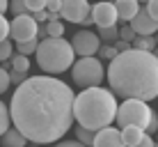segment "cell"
<instances>
[{
    "instance_id": "obj_12",
    "label": "cell",
    "mask_w": 158,
    "mask_h": 147,
    "mask_svg": "<svg viewBox=\"0 0 158 147\" xmlns=\"http://www.w3.org/2000/svg\"><path fill=\"white\" fill-rule=\"evenodd\" d=\"M89 147H124V143H122V136H119L117 129L103 127L99 131H94V140H92Z\"/></svg>"
},
{
    "instance_id": "obj_36",
    "label": "cell",
    "mask_w": 158,
    "mask_h": 147,
    "mask_svg": "<svg viewBox=\"0 0 158 147\" xmlns=\"http://www.w3.org/2000/svg\"><path fill=\"white\" fill-rule=\"evenodd\" d=\"M55 147H85V145L78 143V140H62V143H57Z\"/></svg>"
},
{
    "instance_id": "obj_22",
    "label": "cell",
    "mask_w": 158,
    "mask_h": 147,
    "mask_svg": "<svg viewBox=\"0 0 158 147\" xmlns=\"http://www.w3.org/2000/svg\"><path fill=\"white\" fill-rule=\"evenodd\" d=\"M76 136H78V143H83L85 147L92 145V140H94V131H89V129H76Z\"/></svg>"
},
{
    "instance_id": "obj_19",
    "label": "cell",
    "mask_w": 158,
    "mask_h": 147,
    "mask_svg": "<svg viewBox=\"0 0 158 147\" xmlns=\"http://www.w3.org/2000/svg\"><path fill=\"white\" fill-rule=\"evenodd\" d=\"M9 60H12V69H14V71H23V74H28V69H30V60L25 58V55H12Z\"/></svg>"
},
{
    "instance_id": "obj_9",
    "label": "cell",
    "mask_w": 158,
    "mask_h": 147,
    "mask_svg": "<svg viewBox=\"0 0 158 147\" xmlns=\"http://www.w3.org/2000/svg\"><path fill=\"white\" fill-rule=\"evenodd\" d=\"M89 7H92L89 0H62L60 14L71 23H83V19L89 16Z\"/></svg>"
},
{
    "instance_id": "obj_35",
    "label": "cell",
    "mask_w": 158,
    "mask_h": 147,
    "mask_svg": "<svg viewBox=\"0 0 158 147\" xmlns=\"http://www.w3.org/2000/svg\"><path fill=\"white\" fill-rule=\"evenodd\" d=\"M60 5H62V0H48L46 2V12H57L60 14Z\"/></svg>"
},
{
    "instance_id": "obj_23",
    "label": "cell",
    "mask_w": 158,
    "mask_h": 147,
    "mask_svg": "<svg viewBox=\"0 0 158 147\" xmlns=\"http://www.w3.org/2000/svg\"><path fill=\"white\" fill-rule=\"evenodd\" d=\"M12 51H14V46H12V41H9V39L0 41V62H5V60L12 58Z\"/></svg>"
},
{
    "instance_id": "obj_4",
    "label": "cell",
    "mask_w": 158,
    "mask_h": 147,
    "mask_svg": "<svg viewBox=\"0 0 158 147\" xmlns=\"http://www.w3.org/2000/svg\"><path fill=\"white\" fill-rule=\"evenodd\" d=\"M37 64L46 74H62L73 64V48L64 37H44L37 44Z\"/></svg>"
},
{
    "instance_id": "obj_7",
    "label": "cell",
    "mask_w": 158,
    "mask_h": 147,
    "mask_svg": "<svg viewBox=\"0 0 158 147\" xmlns=\"http://www.w3.org/2000/svg\"><path fill=\"white\" fill-rule=\"evenodd\" d=\"M37 23L30 14H21V16H14V21L9 23V37L19 41H28V39H37Z\"/></svg>"
},
{
    "instance_id": "obj_33",
    "label": "cell",
    "mask_w": 158,
    "mask_h": 147,
    "mask_svg": "<svg viewBox=\"0 0 158 147\" xmlns=\"http://www.w3.org/2000/svg\"><path fill=\"white\" fill-rule=\"evenodd\" d=\"M156 129H158V117H156V113H151L149 124H147V131H144V133H154Z\"/></svg>"
},
{
    "instance_id": "obj_15",
    "label": "cell",
    "mask_w": 158,
    "mask_h": 147,
    "mask_svg": "<svg viewBox=\"0 0 158 147\" xmlns=\"http://www.w3.org/2000/svg\"><path fill=\"white\" fill-rule=\"evenodd\" d=\"M0 138H2V147H25V138L19 129H7Z\"/></svg>"
},
{
    "instance_id": "obj_31",
    "label": "cell",
    "mask_w": 158,
    "mask_h": 147,
    "mask_svg": "<svg viewBox=\"0 0 158 147\" xmlns=\"http://www.w3.org/2000/svg\"><path fill=\"white\" fill-rule=\"evenodd\" d=\"M25 78H28V76H25L23 71H14V69L9 71V83H16V85H21Z\"/></svg>"
},
{
    "instance_id": "obj_11",
    "label": "cell",
    "mask_w": 158,
    "mask_h": 147,
    "mask_svg": "<svg viewBox=\"0 0 158 147\" xmlns=\"http://www.w3.org/2000/svg\"><path fill=\"white\" fill-rule=\"evenodd\" d=\"M131 30L135 32V35H156L158 30V19H151L149 14H147V9L140 7L138 12H135V16L128 21Z\"/></svg>"
},
{
    "instance_id": "obj_16",
    "label": "cell",
    "mask_w": 158,
    "mask_h": 147,
    "mask_svg": "<svg viewBox=\"0 0 158 147\" xmlns=\"http://www.w3.org/2000/svg\"><path fill=\"white\" fill-rule=\"evenodd\" d=\"M131 44H135L133 48H138V51H149V53H154V48H156V37H151V35H135V39L131 41Z\"/></svg>"
},
{
    "instance_id": "obj_3",
    "label": "cell",
    "mask_w": 158,
    "mask_h": 147,
    "mask_svg": "<svg viewBox=\"0 0 158 147\" xmlns=\"http://www.w3.org/2000/svg\"><path fill=\"white\" fill-rule=\"evenodd\" d=\"M117 113V97L110 90L101 88H85L78 97H73V119L89 131H99L115 122Z\"/></svg>"
},
{
    "instance_id": "obj_27",
    "label": "cell",
    "mask_w": 158,
    "mask_h": 147,
    "mask_svg": "<svg viewBox=\"0 0 158 147\" xmlns=\"http://www.w3.org/2000/svg\"><path fill=\"white\" fill-rule=\"evenodd\" d=\"M7 37H9V21L5 14H0V41L7 39Z\"/></svg>"
},
{
    "instance_id": "obj_5",
    "label": "cell",
    "mask_w": 158,
    "mask_h": 147,
    "mask_svg": "<svg viewBox=\"0 0 158 147\" xmlns=\"http://www.w3.org/2000/svg\"><path fill=\"white\" fill-rule=\"evenodd\" d=\"M151 108L147 106V101L140 99H124L122 106H117L115 119L119 127H140L142 131H147V124L151 117Z\"/></svg>"
},
{
    "instance_id": "obj_41",
    "label": "cell",
    "mask_w": 158,
    "mask_h": 147,
    "mask_svg": "<svg viewBox=\"0 0 158 147\" xmlns=\"http://www.w3.org/2000/svg\"><path fill=\"white\" fill-rule=\"evenodd\" d=\"M138 2H140V0H138Z\"/></svg>"
},
{
    "instance_id": "obj_14",
    "label": "cell",
    "mask_w": 158,
    "mask_h": 147,
    "mask_svg": "<svg viewBox=\"0 0 158 147\" xmlns=\"http://www.w3.org/2000/svg\"><path fill=\"white\" fill-rule=\"evenodd\" d=\"M119 136H122V143H124V147H135V145L140 143V138L144 136V131H142L140 127H122Z\"/></svg>"
},
{
    "instance_id": "obj_28",
    "label": "cell",
    "mask_w": 158,
    "mask_h": 147,
    "mask_svg": "<svg viewBox=\"0 0 158 147\" xmlns=\"http://www.w3.org/2000/svg\"><path fill=\"white\" fill-rule=\"evenodd\" d=\"M96 53H99V55H101L103 60H112V58L117 55L115 46H99V51H96Z\"/></svg>"
},
{
    "instance_id": "obj_37",
    "label": "cell",
    "mask_w": 158,
    "mask_h": 147,
    "mask_svg": "<svg viewBox=\"0 0 158 147\" xmlns=\"http://www.w3.org/2000/svg\"><path fill=\"white\" fill-rule=\"evenodd\" d=\"M115 51H117V53H124V51H128V44H126V41H122V39H119L117 44H115Z\"/></svg>"
},
{
    "instance_id": "obj_20",
    "label": "cell",
    "mask_w": 158,
    "mask_h": 147,
    "mask_svg": "<svg viewBox=\"0 0 158 147\" xmlns=\"http://www.w3.org/2000/svg\"><path fill=\"white\" fill-rule=\"evenodd\" d=\"M117 37H119L117 25H110V28H99V39H103V41H117Z\"/></svg>"
},
{
    "instance_id": "obj_26",
    "label": "cell",
    "mask_w": 158,
    "mask_h": 147,
    "mask_svg": "<svg viewBox=\"0 0 158 147\" xmlns=\"http://www.w3.org/2000/svg\"><path fill=\"white\" fill-rule=\"evenodd\" d=\"M23 2H25V9H28V12H39V9H46L48 0H23Z\"/></svg>"
},
{
    "instance_id": "obj_8",
    "label": "cell",
    "mask_w": 158,
    "mask_h": 147,
    "mask_svg": "<svg viewBox=\"0 0 158 147\" xmlns=\"http://www.w3.org/2000/svg\"><path fill=\"white\" fill-rule=\"evenodd\" d=\"M73 48V53H78V55H83V58H89V55H94L96 51H99V46H101V39H99V35H94L92 30H80V32H76L73 35V39L69 41Z\"/></svg>"
},
{
    "instance_id": "obj_29",
    "label": "cell",
    "mask_w": 158,
    "mask_h": 147,
    "mask_svg": "<svg viewBox=\"0 0 158 147\" xmlns=\"http://www.w3.org/2000/svg\"><path fill=\"white\" fill-rule=\"evenodd\" d=\"M7 88H9V74H7V69L0 67V94L7 92Z\"/></svg>"
},
{
    "instance_id": "obj_39",
    "label": "cell",
    "mask_w": 158,
    "mask_h": 147,
    "mask_svg": "<svg viewBox=\"0 0 158 147\" xmlns=\"http://www.w3.org/2000/svg\"><path fill=\"white\" fill-rule=\"evenodd\" d=\"M83 25H85V28H89V25H94V21H92V16H87V19H83Z\"/></svg>"
},
{
    "instance_id": "obj_32",
    "label": "cell",
    "mask_w": 158,
    "mask_h": 147,
    "mask_svg": "<svg viewBox=\"0 0 158 147\" xmlns=\"http://www.w3.org/2000/svg\"><path fill=\"white\" fill-rule=\"evenodd\" d=\"M135 147H156V143H154V138H151L149 133H144L142 138H140V143L135 145Z\"/></svg>"
},
{
    "instance_id": "obj_18",
    "label": "cell",
    "mask_w": 158,
    "mask_h": 147,
    "mask_svg": "<svg viewBox=\"0 0 158 147\" xmlns=\"http://www.w3.org/2000/svg\"><path fill=\"white\" fill-rule=\"evenodd\" d=\"M44 30H46V37H62L64 35V23L62 21H48L44 25Z\"/></svg>"
},
{
    "instance_id": "obj_10",
    "label": "cell",
    "mask_w": 158,
    "mask_h": 147,
    "mask_svg": "<svg viewBox=\"0 0 158 147\" xmlns=\"http://www.w3.org/2000/svg\"><path fill=\"white\" fill-rule=\"evenodd\" d=\"M89 16L99 28H110V25H117V12H115V5L112 2H96L94 7H89Z\"/></svg>"
},
{
    "instance_id": "obj_21",
    "label": "cell",
    "mask_w": 158,
    "mask_h": 147,
    "mask_svg": "<svg viewBox=\"0 0 158 147\" xmlns=\"http://www.w3.org/2000/svg\"><path fill=\"white\" fill-rule=\"evenodd\" d=\"M9 124H12V119H9V110H7V106L0 101V136L9 129Z\"/></svg>"
},
{
    "instance_id": "obj_30",
    "label": "cell",
    "mask_w": 158,
    "mask_h": 147,
    "mask_svg": "<svg viewBox=\"0 0 158 147\" xmlns=\"http://www.w3.org/2000/svg\"><path fill=\"white\" fill-rule=\"evenodd\" d=\"M147 14L151 16V19H158V0H147Z\"/></svg>"
},
{
    "instance_id": "obj_6",
    "label": "cell",
    "mask_w": 158,
    "mask_h": 147,
    "mask_svg": "<svg viewBox=\"0 0 158 147\" xmlns=\"http://www.w3.org/2000/svg\"><path fill=\"white\" fill-rule=\"evenodd\" d=\"M71 78L76 85L80 88H96L101 85V80L106 78V71H103V64L101 60H96L94 55L89 58H80L78 62L71 64Z\"/></svg>"
},
{
    "instance_id": "obj_38",
    "label": "cell",
    "mask_w": 158,
    "mask_h": 147,
    "mask_svg": "<svg viewBox=\"0 0 158 147\" xmlns=\"http://www.w3.org/2000/svg\"><path fill=\"white\" fill-rule=\"evenodd\" d=\"M7 7H9V0H0V14L7 12Z\"/></svg>"
},
{
    "instance_id": "obj_1",
    "label": "cell",
    "mask_w": 158,
    "mask_h": 147,
    "mask_svg": "<svg viewBox=\"0 0 158 147\" xmlns=\"http://www.w3.org/2000/svg\"><path fill=\"white\" fill-rule=\"evenodd\" d=\"M73 90L55 76H30L9 103V119L35 145L57 143L73 127Z\"/></svg>"
},
{
    "instance_id": "obj_34",
    "label": "cell",
    "mask_w": 158,
    "mask_h": 147,
    "mask_svg": "<svg viewBox=\"0 0 158 147\" xmlns=\"http://www.w3.org/2000/svg\"><path fill=\"white\" fill-rule=\"evenodd\" d=\"M30 16L37 21V23H44V21H48V12H46V9H39V12H32Z\"/></svg>"
},
{
    "instance_id": "obj_17",
    "label": "cell",
    "mask_w": 158,
    "mask_h": 147,
    "mask_svg": "<svg viewBox=\"0 0 158 147\" xmlns=\"http://www.w3.org/2000/svg\"><path fill=\"white\" fill-rule=\"evenodd\" d=\"M37 44H39V41L37 39H28V41H19V44H16V51H19V55H35V51H37Z\"/></svg>"
},
{
    "instance_id": "obj_2",
    "label": "cell",
    "mask_w": 158,
    "mask_h": 147,
    "mask_svg": "<svg viewBox=\"0 0 158 147\" xmlns=\"http://www.w3.org/2000/svg\"><path fill=\"white\" fill-rule=\"evenodd\" d=\"M110 92L122 99L151 101L158 97V58L149 51L128 48L117 53L108 67Z\"/></svg>"
},
{
    "instance_id": "obj_25",
    "label": "cell",
    "mask_w": 158,
    "mask_h": 147,
    "mask_svg": "<svg viewBox=\"0 0 158 147\" xmlns=\"http://www.w3.org/2000/svg\"><path fill=\"white\" fill-rule=\"evenodd\" d=\"M119 39H122V41H126V44H131V41L135 39V32L131 30V25H128V23L119 28Z\"/></svg>"
},
{
    "instance_id": "obj_13",
    "label": "cell",
    "mask_w": 158,
    "mask_h": 147,
    "mask_svg": "<svg viewBox=\"0 0 158 147\" xmlns=\"http://www.w3.org/2000/svg\"><path fill=\"white\" fill-rule=\"evenodd\" d=\"M115 5V12H117V19H122L124 23H128L131 19L135 16V12L140 9V2L138 0H117Z\"/></svg>"
},
{
    "instance_id": "obj_24",
    "label": "cell",
    "mask_w": 158,
    "mask_h": 147,
    "mask_svg": "<svg viewBox=\"0 0 158 147\" xmlns=\"http://www.w3.org/2000/svg\"><path fill=\"white\" fill-rule=\"evenodd\" d=\"M7 9H12V14L14 16H21V14H28V9H25V2L23 0H12L9 2V7Z\"/></svg>"
},
{
    "instance_id": "obj_40",
    "label": "cell",
    "mask_w": 158,
    "mask_h": 147,
    "mask_svg": "<svg viewBox=\"0 0 158 147\" xmlns=\"http://www.w3.org/2000/svg\"><path fill=\"white\" fill-rule=\"evenodd\" d=\"M30 147H37V145H30Z\"/></svg>"
}]
</instances>
